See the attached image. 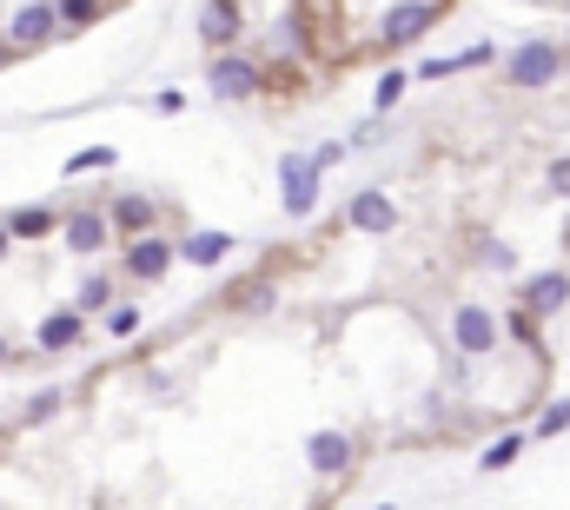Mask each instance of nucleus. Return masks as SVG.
I'll return each instance as SVG.
<instances>
[{"label":"nucleus","mask_w":570,"mask_h":510,"mask_svg":"<svg viewBox=\"0 0 570 510\" xmlns=\"http://www.w3.org/2000/svg\"><path fill=\"white\" fill-rule=\"evenodd\" d=\"M279 199H286V212H312L318 206V166H312V153H286L279 159Z\"/></svg>","instance_id":"nucleus-1"},{"label":"nucleus","mask_w":570,"mask_h":510,"mask_svg":"<svg viewBox=\"0 0 570 510\" xmlns=\"http://www.w3.org/2000/svg\"><path fill=\"white\" fill-rule=\"evenodd\" d=\"M557 66H563V53H557L550 40H524V47L511 53V87H550Z\"/></svg>","instance_id":"nucleus-2"},{"label":"nucleus","mask_w":570,"mask_h":510,"mask_svg":"<svg viewBox=\"0 0 570 510\" xmlns=\"http://www.w3.org/2000/svg\"><path fill=\"white\" fill-rule=\"evenodd\" d=\"M206 80H213V94H219V100H253V94H259V73H253V60H239V53H219Z\"/></svg>","instance_id":"nucleus-3"},{"label":"nucleus","mask_w":570,"mask_h":510,"mask_svg":"<svg viewBox=\"0 0 570 510\" xmlns=\"http://www.w3.org/2000/svg\"><path fill=\"white\" fill-rule=\"evenodd\" d=\"M451 331H458V352H464V359H477V352H492V345H498V318L484 312V305H458Z\"/></svg>","instance_id":"nucleus-4"},{"label":"nucleus","mask_w":570,"mask_h":510,"mask_svg":"<svg viewBox=\"0 0 570 510\" xmlns=\"http://www.w3.org/2000/svg\"><path fill=\"white\" fill-rule=\"evenodd\" d=\"M445 14V0H425V8H391L385 14V47H404V40H419L432 21Z\"/></svg>","instance_id":"nucleus-5"},{"label":"nucleus","mask_w":570,"mask_h":510,"mask_svg":"<svg viewBox=\"0 0 570 510\" xmlns=\"http://www.w3.org/2000/svg\"><path fill=\"white\" fill-rule=\"evenodd\" d=\"M305 458H312L318 477H345V471H352V438H345V432H318V438L305 445Z\"/></svg>","instance_id":"nucleus-6"},{"label":"nucleus","mask_w":570,"mask_h":510,"mask_svg":"<svg viewBox=\"0 0 570 510\" xmlns=\"http://www.w3.org/2000/svg\"><path fill=\"white\" fill-rule=\"evenodd\" d=\"M53 27H60V8H14V47H40L53 40Z\"/></svg>","instance_id":"nucleus-7"},{"label":"nucleus","mask_w":570,"mask_h":510,"mask_svg":"<svg viewBox=\"0 0 570 510\" xmlns=\"http://www.w3.org/2000/svg\"><path fill=\"white\" fill-rule=\"evenodd\" d=\"M167 259H173V245H167V239H133V245H126L133 279H159V272H167Z\"/></svg>","instance_id":"nucleus-8"},{"label":"nucleus","mask_w":570,"mask_h":510,"mask_svg":"<svg viewBox=\"0 0 570 510\" xmlns=\"http://www.w3.org/2000/svg\"><path fill=\"white\" fill-rule=\"evenodd\" d=\"M352 226H359V232H391V226H398V206H391L385 193H359V199H352Z\"/></svg>","instance_id":"nucleus-9"},{"label":"nucleus","mask_w":570,"mask_h":510,"mask_svg":"<svg viewBox=\"0 0 570 510\" xmlns=\"http://www.w3.org/2000/svg\"><path fill=\"white\" fill-rule=\"evenodd\" d=\"M60 232H66L73 252H100V245H107V219H100V212H66Z\"/></svg>","instance_id":"nucleus-10"},{"label":"nucleus","mask_w":570,"mask_h":510,"mask_svg":"<svg viewBox=\"0 0 570 510\" xmlns=\"http://www.w3.org/2000/svg\"><path fill=\"white\" fill-rule=\"evenodd\" d=\"M563 299H570V272H544L524 286V312H557Z\"/></svg>","instance_id":"nucleus-11"},{"label":"nucleus","mask_w":570,"mask_h":510,"mask_svg":"<svg viewBox=\"0 0 570 510\" xmlns=\"http://www.w3.org/2000/svg\"><path fill=\"white\" fill-rule=\"evenodd\" d=\"M232 252V232H193L186 245H180V259H193V266H219Z\"/></svg>","instance_id":"nucleus-12"},{"label":"nucleus","mask_w":570,"mask_h":510,"mask_svg":"<svg viewBox=\"0 0 570 510\" xmlns=\"http://www.w3.org/2000/svg\"><path fill=\"white\" fill-rule=\"evenodd\" d=\"M80 338V312H53V318H40V352H60V345H73Z\"/></svg>","instance_id":"nucleus-13"},{"label":"nucleus","mask_w":570,"mask_h":510,"mask_svg":"<svg viewBox=\"0 0 570 510\" xmlns=\"http://www.w3.org/2000/svg\"><path fill=\"white\" fill-rule=\"evenodd\" d=\"M484 60H492V47H464L458 60H425L419 80H445V73H464V66H484Z\"/></svg>","instance_id":"nucleus-14"},{"label":"nucleus","mask_w":570,"mask_h":510,"mask_svg":"<svg viewBox=\"0 0 570 510\" xmlns=\"http://www.w3.org/2000/svg\"><path fill=\"white\" fill-rule=\"evenodd\" d=\"M113 226L120 232H146L153 226V199H113Z\"/></svg>","instance_id":"nucleus-15"},{"label":"nucleus","mask_w":570,"mask_h":510,"mask_svg":"<svg viewBox=\"0 0 570 510\" xmlns=\"http://www.w3.org/2000/svg\"><path fill=\"white\" fill-rule=\"evenodd\" d=\"M199 27H206V40H226V34H239V8H206Z\"/></svg>","instance_id":"nucleus-16"},{"label":"nucleus","mask_w":570,"mask_h":510,"mask_svg":"<svg viewBox=\"0 0 570 510\" xmlns=\"http://www.w3.org/2000/svg\"><path fill=\"white\" fill-rule=\"evenodd\" d=\"M100 166H113V146H87V153H73V159H66V180H73V173H100Z\"/></svg>","instance_id":"nucleus-17"},{"label":"nucleus","mask_w":570,"mask_h":510,"mask_svg":"<svg viewBox=\"0 0 570 510\" xmlns=\"http://www.w3.org/2000/svg\"><path fill=\"white\" fill-rule=\"evenodd\" d=\"M557 432H570V398L544 404V417H537V438H557Z\"/></svg>","instance_id":"nucleus-18"},{"label":"nucleus","mask_w":570,"mask_h":510,"mask_svg":"<svg viewBox=\"0 0 570 510\" xmlns=\"http://www.w3.org/2000/svg\"><path fill=\"white\" fill-rule=\"evenodd\" d=\"M8 232H21V239H40V232H53V212H14V226Z\"/></svg>","instance_id":"nucleus-19"},{"label":"nucleus","mask_w":570,"mask_h":510,"mask_svg":"<svg viewBox=\"0 0 570 510\" xmlns=\"http://www.w3.org/2000/svg\"><path fill=\"white\" fill-rule=\"evenodd\" d=\"M107 331H113V338H133V331H140V312H133V305L107 312Z\"/></svg>","instance_id":"nucleus-20"},{"label":"nucleus","mask_w":570,"mask_h":510,"mask_svg":"<svg viewBox=\"0 0 570 510\" xmlns=\"http://www.w3.org/2000/svg\"><path fill=\"white\" fill-rule=\"evenodd\" d=\"M477 259H484V266H498V272H511V266H518V252H511V245H477Z\"/></svg>","instance_id":"nucleus-21"},{"label":"nucleus","mask_w":570,"mask_h":510,"mask_svg":"<svg viewBox=\"0 0 570 510\" xmlns=\"http://www.w3.org/2000/svg\"><path fill=\"white\" fill-rule=\"evenodd\" d=\"M511 458H518V438H498L492 451H484V471H505Z\"/></svg>","instance_id":"nucleus-22"},{"label":"nucleus","mask_w":570,"mask_h":510,"mask_svg":"<svg viewBox=\"0 0 570 510\" xmlns=\"http://www.w3.org/2000/svg\"><path fill=\"white\" fill-rule=\"evenodd\" d=\"M53 411H60V391H40V398H34V404H27V424H47V417H53Z\"/></svg>","instance_id":"nucleus-23"},{"label":"nucleus","mask_w":570,"mask_h":510,"mask_svg":"<svg viewBox=\"0 0 570 510\" xmlns=\"http://www.w3.org/2000/svg\"><path fill=\"white\" fill-rule=\"evenodd\" d=\"M107 292H113L107 279H87V286H80V312H94V305H107Z\"/></svg>","instance_id":"nucleus-24"},{"label":"nucleus","mask_w":570,"mask_h":510,"mask_svg":"<svg viewBox=\"0 0 570 510\" xmlns=\"http://www.w3.org/2000/svg\"><path fill=\"white\" fill-rule=\"evenodd\" d=\"M398 94H404V73H398V66H391V73H385V80H378V107H391V100H398Z\"/></svg>","instance_id":"nucleus-25"},{"label":"nucleus","mask_w":570,"mask_h":510,"mask_svg":"<svg viewBox=\"0 0 570 510\" xmlns=\"http://www.w3.org/2000/svg\"><path fill=\"white\" fill-rule=\"evenodd\" d=\"M339 159H345V146H339V139H332V146H318V153H312V166H318V173H325V166H339Z\"/></svg>","instance_id":"nucleus-26"},{"label":"nucleus","mask_w":570,"mask_h":510,"mask_svg":"<svg viewBox=\"0 0 570 510\" xmlns=\"http://www.w3.org/2000/svg\"><path fill=\"white\" fill-rule=\"evenodd\" d=\"M550 193H570V159H557V166H550Z\"/></svg>","instance_id":"nucleus-27"},{"label":"nucleus","mask_w":570,"mask_h":510,"mask_svg":"<svg viewBox=\"0 0 570 510\" xmlns=\"http://www.w3.org/2000/svg\"><path fill=\"white\" fill-rule=\"evenodd\" d=\"M0 259H8V226H0Z\"/></svg>","instance_id":"nucleus-28"},{"label":"nucleus","mask_w":570,"mask_h":510,"mask_svg":"<svg viewBox=\"0 0 570 510\" xmlns=\"http://www.w3.org/2000/svg\"><path fill=\"white\" fill-rule=\"evenodd\" d=\"M0 359H8V338H0Z\"/></svg>","instance_id":"nucleus-29"},{"label":"nucleus","mask_w":570,"mask_h":510,"mask_svg":"<svg viewBox=\"0 0 570 510\" xmlns=\"http://www.w3.org/2000/svg\"><path fill=\"white\" fill-rule=\"evenodd\" d=\"M0 60H8V47H0Z\"/></svg>","instance_id":"nucleus-30"},{"label":"nucleus","mask_w":570,"mask_h":510,"mask_svg":"<svg viewBox=\"0 0 570 510\" xmlns=\"http://www.w3.org/2000/svg\"><path fill=\"white\" fill-rule=\"evenodd\" d=\"M385 510H391V503H385Z\"/></svg>","instance_id":"nucleus-31"}]
</instances>
